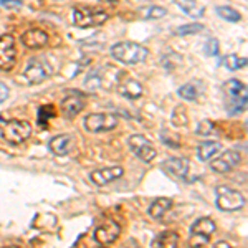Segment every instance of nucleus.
<instances>
[{"instance_id":"f257e3e1","label":"nucleus","mask_w":248,"mask_h":248,"mask_svg":"<svg viewBox=\"0 0 248 248\" xmlns=\"http://www.w3.org/2000/svg\"><path fill=\"white\" fill-rule=\"evenodd\" d=\"M147 48L139 45V43L133 42H121L116 43L111 48V57L118 62L124 63V65H136V63H141L147 57Z\"/></svg>"},{"instance_id":"f03ea898","label":"nucleus","mask_w":248,"mask_h":248,"mask_svg":"<svg viewBox=\"0 0 248 248\" xmlns=\"http://www.w3.org/2000/svg\"><path fill=\"white\" fill-rule=\"evenodd\" d=\"M227 94V111L230 114H238L243 113L247 108V86L238 79H229V83H225L223 86Z\"/></svg>"},{"instance_id":"7ed1b4c3","label":"nucleus","mask_w":248,"mask_h":248,"mask_svg":"<svg viewBox=\"0 0 248 248\" xmlns=\"http://www.w3.org/2000/svg\"><path fill=\"white\" fill-rule=\"evenodd\" d=\"M108 18H109L108 12L93 9V7H75L73 9V23L79 29L99 27L108 22Z\"/></svg>"},{"instance_id":"20e7f679","label":"nucleus","mask_w":248,"mask_h":248,"mask_svg":"<svg viewBox=\"0 0 248 248\" xmlns=\"http://www.w3.org/2000/svg\"><path fill=\"white\" fill-rule=\"evenodd\" d=\"M215 222L209 217H202L195 220L190 227V237H189V247L190 248H202L209 243L212 235L215 233Z\"/></svg>"},{"instance_id":"39448f33","label":"nucleus","mask_w":248,"mask_h":248,"mask_svg":"<svg viewBox=\"0 0 248 248\" xmlns=\"http://www.w3.org/2000/svg\"><path fill=\"white\" fill-rule=\"evenodd\" d=\"M0 136L10 144H22L30 139L31 126L29 121H23V119H10L3 123Z\"/></svg>"},{"instance_id":"423d86ee","label":"nucleus","mask_w":248,"mask_h":248,"mask_svg":"<svg viewBox=\"0 0 248 248\" xmlns=\"http://www.w3.org/2000/svg\"><path fill=\"white\" fill-rule=\"evenodd\" d=\"M215 195H217V207L220 210L225 212H235L245 207V195L242 192L230 189L225 186H218L215 189Z\"/></svg>"},{"instance_id":"0eeeda50","label":"nucleus","mask_w":248,"mask_h":248,"mask_svg":"<svg viewBox=\"0 0 248 248\" xmlns=\"http://www.w3.org/2000/svg\"><path fill=\"white\" fill-rule=\"evenodd\" d=\"M51 75V66L43 58H31L23 70V78L29 85H38Z\"/></svg>"},{"instance_id":"6e6552de","label":"nucleus","mask_w":248,"mask_h":248,"mask_svg":"<svg viewBox=\"0 0 248 248\" xmlns=\"http://www.w3.org/2000/svg\"><path fill=\"white\" fill-rule=\"evenodd\" d=\"M118 126V118L111 113H93L86 116L85 129L90 133H103V131H111Z\"/></svg>"},{"instance_id":"1a4fd4ad","label":"nucleus","mask_w":248,"mask_h":248,"mask_svg":"<svg viewBox=\"0 0 248 248\" xmlns=\"http://www.w3.org/2000/svg\"><path fill=\"white\" fill-rule=\"evenodd\" d=\"M17 63V46L12 35L0 37V71H10Z\"/></svg>"},{"instance_id":"9d476101","label":"nucleus","mask_w":248,"mask_h":248,"mask_svg":"<svg viewBox=\"0 0 248 248\" xmlns=\"http://www.w3.org/2000/svg\"><path fill=\"white\" fill-rule=\"evenodd\" d=\"M129 147L134 153L136 157H139L142 162H151L155 157V147L153 146V142L147 141L144 136L141 134H133L129 138Z\"/></svg>"},{"instance_id":"9b49d317","label":"nucleus","mask_w":248,"mask_h":248,"mask_svg":"<svg viewBox=\"0 0 248 248\" xmlns=\"http://www.w3.org/2000/svg\"><path fill=\"white\" fill-rule=\"evenodd\" d=\"M119 233H121L119 223L114 222V220H106V222H103L101 225L94 230V240L98 245L108 247L118 240Z\"/></svg>"},{"instance_id":"f8f14e48","label":"nucleus","mask_w":248,"mask_h":248,"mask_svg":"<svg viewBox=\"0 0 248 248\" xmlns=\"http://www.w3.org/2000/svg\"><path fill=\"white\" fill-rule=\"evenodd\" d=\"M242 161V155L237 151H225L215 157L214 161H210V169L218 172V174H229L230 170H233Z\"/></svg>"},{"instance_id":"ddd939ff","label":"nucleus","mask_w":248,"mask_h":248,"mask_svg":"<svg viewBox=\"0 0 248 248\" xmlns=\"http://www.w3.org/2000/svg\"><path fill=\"white\" fill-rule=\"evenodd\" d=\"M83 105H85V99H83L81 93H78V91H68L60 108H62V113L66 119H73L75 116L81 113Z\"/></svg>"},{"instance_id":"4468645a","label":"nucleus","mask_w":248,"mask_h":248,"mask_svg":"<svg viewBox=\"0 0 248 248\" xmlns=\"http://www.w3.org/2000/svg\"><path fill=\"white\" fill-rule=\"evenodd\" d=\"M124 174V169L119 166H114V167H105V169H98V170H93L90 174V181L98 187H103V186H108L109 182H114L116 179L123 177Z\"/></svg>"},{"instance_id":"2eb2a0df","label":"nucleus","mask_w":248,"mask_h":248,"mask_svg":"<svg viewBox=\"0 0 248 248\" xmlns=\"http://www.w3.org/2000/svg\"><path fill=\"white\" fill-rule=\"evenodd\" d=\"M48 42H50V37L42 29H29L22 35V43L30 50H40V48L46 46Z\"/></svg>"},{"instance_id":"dca6fc26","label":"nucleus","mask_w":248,"mask_h":248,"mask_svg":"<svg viewBox=\"0 0 248 248\" xmlns=\"http://www.w3.org/2000/svg\"><path fill=\"white\" fill-rule=\"evenodd\" d=\"M189 169H190V164L184 157H170L162 162V170L166 172V174L172 175V177H177V179L186 177Z\"/></svg>"},{"instance_id":"f3484780","label":"nucleus","mask_w":248,"mask_h":248,"mask_svg":"<svg viewBox=\"0 0 248 248\" xmlns=\"http://www.w3.org/2000/svg\"><path fill=\"white\" fill-rule=\"evenodd\" d=\"M73 138L70 134H60L50 139L48 147L55 155H66L70 154V151L73 149Z\"/></svg>"},{"instance_id":"a211bd4d","label":"nucleus","mask_w":248,"mask_h":248,"mask_svg":"<svg viewBox=\"0 0 248 248\" xmlns=\"http://www.w3.org/2000/svg\"><path fill=\"white\" fill-rule=\"evenodd\" d=\"M119 93L127 99H138L142 94V86L134 78H124L119 81Z\"/></svg>"},{"instance_id":"6ab92c4d","label":"nucleus","mask_w":248,"mask_h":248,"mask_svg":"<svg viewBox=\"0 0 248 248\" xmlns=\"http://www.w3.org/2000/svg\"><path fill=\"white\" fill-rule=\"evenodd\" d=\"M220 151H222V144L220 142H215V141H205V142H202L201 146H199V149H197V155H199V159L203 162H207V161H212V159L217 155Z\"/></svg>"},{"instance_id":"aec40b11","label":"nucleus","mask_w":248,"mask_h":248,"mask_svg":"<svg viewBox=\"0 0 248 248\" xmlns=\"http://www.w3.org/2000/svg\"><path fill=\"white\" fill-rule=\"evenodd\" d=\"M170 207H172L170 199H167V197L155 199V201L149 205V215L153 218H161L170 210Z\"/></svg>"},{"instance_id":"412c9836","label":"nucleus","mask_w":248,"mask_h":248,"mask_svg":"<svg viewBox=\"0 0 248 248\" xmlns=\"http://www.w3.org/2000/svg\"><path fill=\"white\" fill-rule=\"evenodd\" d=\"M155 248H179V235L172 230H166L155 238Z\"/></svg>"},{"instance_id":"4be33fe9","label":"nucleus","mask_w":248,"mask_h":248,"mask_svg":"<svg viewBox=\"0 0 248 248\" xmlns=\"http://www.w3.org/2000/svg\"><path fill=\"white\" fill-rule=\"evenodd\" d=\"M177 5L192 18L202 17L203 12H205V5H202V3H199V2H186V0H181V2H177Z\"/></svg>"},{"instance_id":"5701e85b","label":"nucleus","mask_w":248,"mask_h":248,"mask_svg":"<svg viewBox=\"0 0 248 248\" xmlns=\"http://www.w3.org/2000/svg\"><path fill=\"white\" fill-rule=\"evenodd\" d=\"M223 66L230 71H237L240 68H243L247 65V58H240L238 55H227L225 58L222 60Z\"/></svg>"},{"instance_id":"b1692460","label":"nucleus","mask_w":248,"mask_h":248,"mask_svg":"<svg viewBox=\"0 0 248 248\" xmlns=\"http://www.w3.org/2000/svg\"><path fill=\"white\" fill-rule=\"evenodd\" d=\"M179 96L184 99H189V101H194L199 96V90L195 88L194 83H187V85L179 88Z\"/></svg>"},{"instance_id":"393cba45","label":"nucleus","mask_w":248,"mask_h":248,"mask_svg":"<svg viewBox=\"0 0 248 248\" xmlns=\"http://www.w3.org/2000/svg\"><path fill=\"white\" fill-rule=\"evenodd\" d=\"M217 14L223 20H229V22H240V18H242V15L232 7H217Z\"/></svg>"},{"instance_id":"a878e982","label":"nucleus","mask_w":248,"mask_h":248,"mask_svg":"<svg viewBox=\"0 0 248 248\" xmlns=\"http://www.w3.org/2000/svg\"><path fill=\"white\" fill-rule=\"evenodd\" d=\"M55 116V109H53V106H42L38 109V123L42 124V126H45V124L50 121L51 118Z\"/></svg>"},{"instance_id":"bb28decb","label":"nucleus","mask_w":248,"mask_h":248,"mask_svg":"<svg viewBox=\"0 0 248 248\" xmlns=\"http://www.w3.org/2000/svg\"><path fill=\"white\" fill-rule=\"evenodd\" d=\"M215 131H217V129H215L214 123H210L209 119L202 121L201 124H199V127H197V134H201V136H214Z\"/></svg>"},{"instance_id":"cd10ccee","label":"nucleus","mask_w":248,"mask_h":248,"mask_svg":"<svg viewBox=\"0 0 248 248\" xmlns=\"http://www.w3.org/2000/svg\"><path fill=\"white\" fill-rule=\"evenodd\" d=\"M203 29L201 23H192V25H182L179 27L177 30H175V33L177 35H187V33H199Z\"/></svg>"},{"instance_id":"c85d7f7f","label":"nucleus","mask_w":248,"mask_h":248,"mask_svg":"<svg viewBox=\"0 0 248 248\" xmlns=\"http://www.w3.org/2000/svg\"><path fill=\"white\" fill-rule=\"evenodd\" d=\"M203 51H205L207 57H215L218 53V42L215 38L207 40V43L203 45Z\"/></svg>"},{"instance_id":"c756f323","label":"nucleus","mask_w":248,"mask_h":248,"mask_svg":"<svg viewBox=\"0 0 248 248\" xmlns=\"http://www.w3.org/2000/svg\"><path fill=\"white\" fill-rule=\"evenodd\" d=\"M144 14V17L146 18H161L166 15V9H162V7H149V9H146V10H142Z\"/></svg>"},{"instance_id":"7c9ffc66","label":"nucleus","mask_w":248,"mask_h":248,"mask_svg":"<svg viewBox=\"0 0 248 248\" xmlns=\"http://www.w3.org/2000/svg\"><path fill=\"white\" fill-rule=\"evenodd\" d=\"M0 5L5 7V9H18V7H22V2H18V0H0Z\"/></svg>"},{"instance_id":"2f4dec72","label":"nucleus","mask_w":248,"mask_h":248,"mask_svg":"<svg viewBox=\"0 0 248 248\" xmlns=\"http://www.w3.org/2000/svg\"><path fill=\"white\" fill-rule=\"evenodd\" d=\"M7 98H9V88L3 85V83H0V105H2Z\"/></svg>"},{"instance_id":"473e14b6","label":"nucleus","mask_w":248,"mask_h":248,"mask_svg":"<svg viewBox=\"0 0 248 248\" xmlns=\"http://www.w3.org/2000/svg\"><path fill=\"white\" fill-rule=\"evenodd\" d=\"M123 248H141V245H139L138 242H136L134 238H131V240H127L126 243H124V247Z\"/></svg>"},{"instance_id":"72a5a7b5","label":"nucleus","mask_w":248,"mask_h":248,"mask_svg":"<svg viewBox=\"0 0 248 248\" xmlns=\"http://www.w3.org/2000/svg\"><path fill=\"white\" fill-rule=\"evenodd\" d=\"M212 248H233V247H232L229 242H217Z\"/></svg>"}]
</instances>
